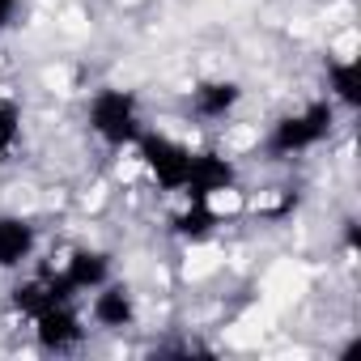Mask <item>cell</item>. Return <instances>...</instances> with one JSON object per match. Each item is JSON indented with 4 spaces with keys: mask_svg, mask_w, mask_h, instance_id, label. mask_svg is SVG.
I'll return each mask as SVG.
<instances>
[{
    "mask_svg": "<svg viewBox=\"0 0 361 361\" xmlns=\"http://www.w3.org/2000/svg\"><path fill=\"white\" fill-rule=\"evenodd\" d=\"M90 128H94L106 145H115V149L132 145V140L140 136L136 98L123 94V90H102V94H94V102H90Z\"/></svg>",
    "mask_w": 361,
    "mask_h": 361,
    "instance_id": "6da1fadb",
    "label": "cell"
},
{
    "mask_svg": "<svg viewBox=\"0 0 361 361\" xmlns=\"http://www.w3.org/2000/svg\"><path fill=\"white\" fill-rule=\"evenodd\" d=\"M327 132H331V106H327V102H310L306 111L285 115V119L272 128L268 153H272V157H293V153H302V149H314Z\"/></svg>",
    "mask_w": 361,
    "mask_h": 361,
    "instance_id": "7a4b0ae2",
    "label": "cell"
},
{
    "mask_svg": "<svg viewBox=\"0 0 361 361\" xmlns=\"http://www.w3.org/2000/svg\"><path fill=\"white\" fill-rule=\"evenodd\" d=\"M136 145H140V161H145L149 174L157 178V188L183 192L188 166H192V149H183L178 140H170V136H161V132H140Z\"/></svg>",
    "mask_w": 361,
    "mask_h": 361,
    "instance_id": "3957f363",
    "label": "cell"
},
{
    "mask_svg": "<svg viewBox=\"0 0 361 361\" xmlns=\"http://www.w3.org/2000/svg\"><path fill=\"white\" fill-rule=\"evenodd\" d=\"M106 276H111V259H106L102 251H77V255L64 264V272H60V276H47V281H51V293H56L60 302H68V298L81 293V289H102Z\"/></svg>",
    "mask_w": 361,
    "mask_h": 361,
    "instance_id": "277c9868",
    "label": "cell"
},
{
    "mask_svg": "<svg viewBox=\"0 0 361 361\" xmlns=\"http://www.w3.org/2000/svg\"><path fill=\"white\" fill-rule=\"evenodd\" d=\"M234 188V166L221 157V153H192V166H188V200H213L217 192H230Z\"/></svg>",
    "mask_w": 361,
    "mask_h": 361,
    "instance_id": "5b68a950",
    "label": "cell"
},
{
    "mask_svg": "<svg viewBox=\"0 0 361 361\" xmlns=\"http://www.w3.org/2000/svg\"><path fill=\"white\" fill-rule=\"evenodd\" d=\"M35 331H39V344L51 348V353H68V348H77L81 336H85V327H81V319L68 310V302L47 306V310L35 319Z\"/></svg>",
    "mask_w": 361,
    "mask_h": 361,
    "instance_id": "8992f818",
    "label": "cell"
},
{
    "mask_svg": "<svg viewBox=\"0 0 361 361\" xmlns=\"http://www.w3.org/2000/svg\"><path fill=\"white\" fill-rule=\"evenodd\" d=\"M238 98H243V90L234 81H204L192 90V111L200 119H226L238 106Z\"/></svg>",
    "mask_w": 361,
    "mask_h": 361,
    "instance_id": "52a82bcc",
    "label": "cell"
},
{
    "mask_svg": "<svg viewBox=\"0 0 361 361\" xmlns=\"http://www.w3.org/2000/svg\"><path fill=\"white\" fill-rule=\"evenodd\" d=\"M35 251V226L22 217H0V268H18Z\"/></svg>",
    "mask_w": 361,
    "mask_h": 361,
    "instance_id": "ba28073f",
    "label": "cell"
},
{
    "mask_svg": "<svg viewBox=\"0 0 361 361\" xmlns=\"http://www.w3.org/2000/svg\"><path fill=\"white\" fill-rule=\"evenodd\" d=\"M94 319L98 327H128L136 319V306H132V293L123 285H102V293L94 298Z\"/></svg>",
    "mask_w": 361,
    "mask_h": 361,
    "instance_id": "9c48e42d",
    "label": "cell"
},
{
    "mask_svg": "<svg viewBox=\"0 0 361 361\" xmlns=\"http://www.w3.org/2000/svg\"><path fill=\"white\" fill-rule=\"evenodd\" d=\"M327 81H331V94L344 106H361V68L353 60H331L327 64Z\"/></svg>",
    "mask_w": 361,
    "mask_h": 361,
    "instance_id": "30bf717a",
    "label": "cell"
},
{
    "mask_svg": "<svg viewBox=\"0 0 361 361\" xmlns=\"http://www.w3.org/2000/svg\"><path fill=\"white\" fill-rule=\"evenodd\" d=\"M213 226H217V213L209 209V200H192L188 213L174 217V234H178V238H192V243H196V238H209Z\"/></svg>",
    "mask_w": 361,
    "mask_h": 361,
    "instance_id": "8fae6325",
    "label": "cell"
},
{
    "mask_svg": "<svg viewBox=\"0 0 361 361\" xmlns=\"http://www.w3.org/2000/svg\"><path fill=\"white\" fill-rule=\"evenodd\" d=\"M60 298L51 293V285H47V276L43 281H26V285H18L13 289V306L22 310V314H30V319H39L47 306H56Z\"/></svg>",
    "mask_w": 361,
    "mask_h": 361,
    "instance_id": "7c38bea8",
    "label": "cell"
},
{
    "mask_svg": "<svg viewBox=\"0 0 361 361\" xmlns=\"http://www.w3.org/2000/svg\"><path fill=\"white\" fill-rule=\"evenodd\" d=\"M18 136H22V111H18V102H5V98H0V157L13 153Z\"/></svg>",
    "mask_w": 361,
    "mask_h": 361,
    "instance_id": "4fadbf2b",
    "label": "cell"
},
{
    "mask_svg": "<svg viewBox=\"0 0 361 361\" xmlns=\"http://www.w3.org/2000/svg\"><path fill=\"white\" fill-rule=\"evenodd\" d=\"M13 13H18V0H0V26H9Z\"/></svg>",
    "mask_w": 361,
    "mask_h": 361,
    "instance_id": "5bb4252c",
    "label": "cell"
}]
</instances>
